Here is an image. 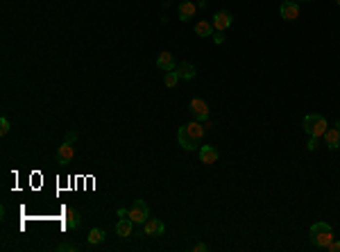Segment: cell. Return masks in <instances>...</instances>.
Here are the masks:
<instances>
[{
	"label": "cell",
	"instance_id": "obj_1",
	"mask_svg": "<svg viewBox=\"0 0 340 252\" xmlns=\"http://www.w3.org/2000/svg\"><path fill=\"white\" fill-rule=\"evenodd\" d=\"M204 130H207V127H204L200 120H193V123L182 125L177 130V141H179V146H182L184 150H195V148H200Z\"/></svg>",
	"mask_w": 340,
	"mask_h": 252
},
{
	"label": "cell",
	"instance_id": "obj_9",
	"mask_svg": "<svg viewBox=\"0 0 340 252\" xmlns=\"http://www.w3.org/2000/svg\"><path fill=\"white\" fill-rule=\"evenodd\" d=\"M195 12H197V5L195 2H190V0H184V2H179V7H177V16H179V20H190L195 19Z\"/></svg>",
	"mask_w": 340,
	"mask_h": 252
},
{
	"label": "cell",
	"instance_id": "obj_12",
	"mask_svg": "<svg viewBox=\"0 0 340 252\" xmlns=\"http://www.w3.org/2000/svg\"><path fill=\"white\" fill-rule=\"evenodd\" d=\"M157 66L161 68V71H166V73L175 71L177 64H175V57H172V53H168V50L159 53V55H157Z\"/></svg>",
	"mask_w": 340,
	"mask_h": 252
},
{
	"label": "cell",
	"instance_id": "obj_3",
	"mask_svg": "<svg viewBox=\"0 0 340 252\" xmlns=\"http://www.w3.org/2000/svg\"><path fill=\"white\" fill-rule=\"evenodd\" d=\"M327 118L322 116V114H308V116H304V132L308 134V136H318V139H322L324 136V132H327Z\"/></svg>",
	"mask_w": 340,
	"mask_h": 252
},
{
	"label": "cell",
	"instance_id": "obj_2",
	"mask_svg": "<svg viewBox=\"0 0 340 252\" xmlns=\"http://www.w3.org/2000/svg\"><path fill=\"white\" fill-rule=\"evenodd\" d=\"M311 243H313L315 248H322V250H327V246L334 241V230H331V225L329 223H313L311 225Z\"/></svg>",
	"mask_w": 340,
	"mask_h": 252
},
{
	"label": "cell",
	"instance_id": "obj_5",
	"mask_svg": "<svg viewBox=\"0 0 340 252\" xmlns=\"http://www.w3.org/2000/svg\"><path fill=\"white\" fill-rule=\"evenodd\" d=\"M189 112L193 114V118L200 120V123H209L211 114H209V105L204 102L202 98H193L189 105Z\"/></svg>",
	"mask_w": 340,
	"mask_h": 252
},
{
	"label": "cell",
	"instance_id": "obj_29",
	"mask_svg": "<svg viewBox=\"0 0 340 252\" xmlns=\"http://www.w3.org/2000/svg\"><path fill=\"white\" fill-rule=\"evenodd\" d=\"M297 2H302V0H297ZM304 2H311V0H304Z\"/></svg>",
	"mask_w": 340,
	"mask_h": 252
},
{
	"label": "cell",
	"instance_id": "obj_23",
	"mask_svg": "<svg viewBox=\"0 0 340 252\" xmlns=\"http://www.w3.org/2000/svg\"><path fill=\"white\" fill-rule=\"evenodd\" d=\"M318 143H320V139H318V136H311V139H308V150H311V153H313L315 148H318Z\"/></svg>",
	"mask_w": 340,
	"mask_h": 252
},
{
	"label": "cell",
	"instance_id": "obj_4",
	"mask_svg": "<svg viewBox=\"0 0 340 252\" xmlns=\"http://www.w3.org/2000/svg\"><path fill=\"white\" fill-rule=\"evenodd\" d=\"M127 218H130L134 225H143L145 220L150 218V207L145 205V200H134V205H132L130 212H127Z\"/></svg>",
	"mask_w": 340,
	"mask_h": 252
},
{
	"label": "cell",
	"instance_id": "obj_18",
	"mask_svg": "<svg viewBox=\"0 0 340 252\" xmlns=\"http://www.w3.org/2000/svg\"><path fill=\"white\" fill-rule=\"evenodd\" d=\"M86 239H89V243H91V246H98V243H102V241H105V232H102L100 227H93Z\"/></svg>",
	"mask_w": 340,
	"mask_h": 252
},
{
	"label": "cell",
	"instance_id": "obj_19",
	"mask_svg": "<svg viewBox=\"0 0 340 252\" xmlns=\"http://www.w3.org/2000/svg\"><path fill=\"white\" fill-rule=\"evenodd\" d=\"M182 80L179 78V73H177V68L175 71H170V73H166V78H164V84L168 86V89H172V86H177V82Z\"/></svg>",
	"mask_w": 340,
	"mask_h": 252
},
{
	"label": "cell",
	"instance_id": "obj_6",
	"mask_svg": "<svg viewBox=\"0 0 340 252\" xmlns=\"http://www.w3.org/2000/svg\"><path fill=\"white\" fill-rule=\"evenodd\" d=\"M279 14H282L283 20H297L300 19V2L297 0H283L282 7H279Z\"/></svg>",
	"mask_w": 340,
	"mask_h": 252
},
{
	"label": "cell",
	"instance_id": "obj_28",
	"mask_svg": "<svg viewBox=\"0 0 340 252\" xmlns=\"http://www.w3.org/2000/svg\"><path fill=\"white\" fill-rule=\"evenodd\" d=\"M336 127H338V130H340V120H338V123H336Z\"/></svg>",
	"mask_w": 340,
	"mask_h": 252
},
{
	"label": "cell",
	"instance_id": "obj_15",
	"mask_svg": "<svg viewBox=\"0 0 340 252\" xmlns=\"http://www.w3.org/2000/svg\"><path fill=\"white\" fill-rule=\"evenodd\" d=\"M132 232H134V223H132L127 216H125V218H120L116 223V234L120 236V239H130Z\"/></svg>",
	"mask_w": 340,
	"mask_h": 252
},
{
	"label": "cell",
	"instance_id": "obj_14",
	"mask_svg": "<svg viewBox=\"0 0 340 252\" xmlns=\"http://www.w3.org/2000/svg\"><path fill=\"white\" fill-rule=\"evenodd\" d=\"M64 223L68 230H77L82 225V218H79V213L73 209V207H66L64 209Z\"/></svg>",
	"mask_w": 340,
	"mask_h": 252
},
{
	"label": "cell",
	"instance_id": "obj_11",
	"mask_svg": "<svg viewBox=\"0 0 340 252\" xmlns=\"http://www.w3.org/2000/svg\"><path fill=\"white\" fill-rule=\"evenodd\" d=\"M324 146L329 148V150H338L340 148V130L338 127H327V132H324Z\"/></svg>",
	"mask_w": 340,
	"mask_h": 252
},
{
	"label": "cell",
	"instance_id": "obj_13",
	"mask_svg": "<svg viewBox=\"0 0 340 252\" xmlns=\"http://www.w3.org/2000/svg\"><path fill=\"white\" fill-rule=\"evenodd\" d=\"M218 157H220V155H218V150L213 146H200V161H202V164L213 166L218 161Z\"/></svg>",
	"mask_w": 340,
	"mask_h": 252
},
{
	"label": "cell",
	"instance_id": "obj_10",
	"mask_svg": "<svg viewBox=\"0 0 340 252\" xmlns=\"http://www.w3.org/2000/svg\"><path fill=\"white\" fill-rule=\"evenodd\" d=\"M231 23H234V16L229 12H216L213 14V30H220V32H225L227 27H231Z\"/></svg>",
	"mask_w": 340,
	"mask_h": 252
},
{
	"label": "cell",
	"instance_id": "obj_20",
	"mask_svg": "<svg viewBox=\"0 0 340 252\" xmlns=\"http://www.w3.org/2000/svg\"><path fill=\"white\" fill-rule=\"evenodd\" d=\"M7 132H9V120H7L5 116H2V118H0V134H2V136H5Z\"/></svg>",
	"mask_w": 340,
	"mask_h": 252
},
{
	"label": "cell",
	"instance_id": "obj_17",
	"mask_svg": "<svg viewBox=\"0 0 340 252\" xmlns=\"http://www.w3.org/2000/svg\"><path fill=\"white\" fill-rule=\"evenodd\" d=\"M195 34L197 37H213V23H209V20H197L195 23Z\"/></svg>",
	"mask_w": 340,
	"mask_h": 252
},
{
	"label": "cell",
	"instance_id": "obj_26",
	"mask_svg": "<svg viewBox=\"0 0 340 252\" xmlns=\"http://www.w3.org/2000/svg\"><path fill=\"white\" fill-rule=\"evenodd\" d=\"M193 250H195V252H207V250H209V246H207V243H195Z\"/></svg>",
	"mask_w": 340,
	"mask_h": 252
},
{
	"label": "cell",
	"instance_id": "obj_21",
	"mask_svg": "<svg viewBox=\"0 0 340 252\" xmlns=\"http://www.w3.org/2000/svg\"><path fill=\"white\" fill-rule=\"evenodd\" d=\"M64 141H68V143H75V141H77V132H75V130H71V132H66Z\"/></svg>",
	"mask_w": 340,
	"mask_h": 252
},
{
	"label": "cell",
	"instance_id": "obj_30",
	"mask_svg": "<svg viewBox=\"0 0 340 252\" xmlns=\"http://www.w3.org/2000/svg\"><path fill=\"white\" fill-rule=\"evenodd\" d=\"M336 2H338V5H340V0H336Z\"/></svg>",
	"mask_w": 340,
	"mask_h": 252
},
{
	"label": "cell",
	"instance_id": "obj_22",
	"mask_svg": "<svg viewBox=\"0 0 340 252\" xmlns=\"http://www.w3.org/2000/svg\"><path fill=\"white\" fill-rule=\"evenodd\" d=\"M57 250H68V252H75L77 250V246H73V243H59Z\"/></svg>",
	"mask_w": 340,
	"mask_h": 252
},
{
	"label": "cell",
	"instance_id": "obj_24",
	"mask_svg": "<svg viewBox=\"0 0 340 252\" xmlns=\"http://www.w3.org/2000/svg\"><path fill=\"white\" fill-rule=\"evenodd\" d=\"M213 41H216V43H225V32L216 30V32H213Z\"/></svg>",
	"mask_w": 340,
	"mask_h": 252
},
{
	"label": "cell",
	"instance_id": "obj_27",
	"mask_svg": "<svg viewBox=\"0 0 340 252\" xmlns=\"http://www.w3.org/2000/svg\"><path fill=\"white\" fill-rule=\"evenodd\" d=\"M127 212H130V209H118V216H120V218H125V216H127Z\"/></svg>",
	"mask_w": 340,
	"mask_h": 252
},
{
	"label": "cell",
	"instance_id": "obj_16",
	"mask_svg": "<svg viewBox=\"0 0 340 252\" xmlns=\"http://www.w3.org/2000/svg\"><path fill=\"white\" fill-rule=\"evenodd\" d=\"M177 73H179L182 80H193V78L197 75V71L190 61H182V64H177Z\"/></svg>",
	"mask_w": 340,
	"mask_h": 252
},
{
	"label": "cell",
	"instance_id": "obj_7",
	"mask_svg": "<svg viewBox=\"0 0 340 252\" xmlns=\"http://www.w3.org/2000/svg\"><path fill=\"white\" fill-rule=\"evenodd\" d=\"M143 232H145V236H152V239L161 236V234L166 232L164 220H159V218H148V220L143 223Z\"/></svg>",
	"mask_w": 340,
	"mask_h": 252
},
{
	"label": "cell",
	"instance_id": "obj_25",
	"mask_svg": "<svg viewBox=\"0 0 340 252\" xmlns=\"http://www.w3.org/2000/svg\"><path fill=\"white\" fill-rule=\"evenodd\" d=\"M327 250L329 252H340V241H331V243L327 246Z\"/></svg>",
	"mask_w": 340,
	"mask_h": 252
},
{
	"label": "cell",
	"instance_id": "obj_8",
	"mask_svg": "<svg viewBox=\"0 0 340 252\" xmlns=\"http://www.w3.org/2000/svg\"><path fill=\"white\" fill-rule=\"evenodd\" d=\"M73 157H75V148H73V143L64 141V143L57 148V164L66 166V164H71L73 161Z\"/></svg>",
	"mask_w": 340,
	"mask_h": 252
}]
</instances>
